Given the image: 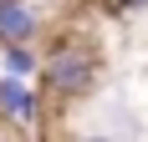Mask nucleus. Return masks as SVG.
Returning a JSON list of instances; mask_svg holds the SVG:
<instances>
[{"mask_svg": "<svg viewBox=\"0 0 148 142\" xmlns=\"http://www.w3.org/2000/svg\"><path fill=\"white\" fill-rule=\"evenodd\" d=\"M46 86L56 91V97H87L92 86H97V61L87 56V51H77V46H66V51H51V61H46Z\"/></svg>", "mask_w": 148, "mask_h": 142, "instance_id": "obj_1", "label": "nucleus"}, {"mask_svg": "<svg viewBox=\"0 0 148 142\" xmlns=\"http://www.w3.org/2000/svg\"><path fill=\"white\" fill-rule=\"evenodd\" d=\"M0 112L10 122H36V91L26 86V76H0Z\"/></svg>", "mask_w": 148, "mask_h": 142, "instance_id": "obj_2", "label": "nucleus"}, {"mask_svg": "<svg viewBox=\"0 0 148 142\" xmlns=\"http://www.w3.org/2000/svg\"><path fill=\"white\" fill-rule=\"evenodd\" d=\"M36 36V10L26 0H0V46L5 41H31Z\"/></svg>", "mask_w": 148, "mask_h": 142, "instance_id": "obj_3", "label": "nucleus"}, {"mask_svg": "<svg viewBox=\"0 0 148 142\" xmlns=\"http://www.w3.org/2000/svg\"><path fill=\"white\" fill-rule=\"evenodd\" d=\"M31 66H36V56L26 51V41H5V71L10 76H26Z\"/></svg>", "mask_w": 148, "mask_h": 142, "instance_id": "obj_4", "label": "nucleus"}]
</instances>
